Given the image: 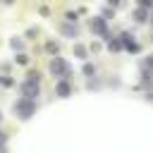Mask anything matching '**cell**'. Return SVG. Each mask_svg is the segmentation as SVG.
I'll return each mask as SVG.
<instances>
[{"mask_svg":"<svg viewBox=\"0 0 153 153\" xmlns=\"http://www.w3.org/2000/svg\"><path fill=\"white\" fill-rule=\"evenodd\" d=\"M14 112L19 120H29L33 112H36V100H26V98H19L14 103Z\"/></svg>","mask_w":153,"mask_h":153,"instance_id":"6da1fadb","label":"cell"},{"mask_svg":"<svg viewBox=\"0 0 153 153\" xmlns=\"http://www.w3.org/2000/svg\"><path fill=\"white\" fill-rule=\"evenodd\" d=\"M50 72H53L55 76H65V81H69V76H72V69H69V65H67L62 57H55V60L50 62Z\"/></svg>","mask_w":153,"mask_h":153,"instance_id":"7a4b0ae2","label":"cell"},{"mask_svg":"<svg viewBox=\"0 0 153 153\" xmlns=\"http://www.w3.org/2000/svg\"><path fill=\"white\" fill-rule=\"evenodd\" d=\"M19 88H22V96H24L26 100H36V96L41 93V84H38V81H29V79L22 81Z\"/></svg>","mask_w":153,"mask_h":153,"instance_id":"3957f363","label":"cell"},{"mask_svg":"<svg viewBox=\"0 0 153 153\" xmlns=\"http://www.w3.org/2000/svg\"><path fill=\"white\" fill-rule=\"evenodd\" d=\"M91 26H93V31H96V33H100V36H108V24H105V19H103V17H96Z\"/></svg>","mask_w":153,"mask_h":153,"instance_id":"277c9868","label":"cell"},{"mask_svg":"<svg viewBox=\"0 0 153 153\" xmlns=\"http://www.w3.org/2000/svg\"><path fill=\"white\" fill-rule=\"evenodd\" d=\"M55 93L60 96V98H67L69 93H72V86H69V81H57V86H55Z\"/></svg>","mask_w":153,"mask_h":153,"instance_id":"5b68a950","label":"cell"},{"mask_svg":"<svg viewBox=\"0 0 153 153\" xmlns=\"http://www.w3.org/2000/svg\"><path fill=\"white\" fill-rule=\"evenodd\" d=\"M60 31H62L65 36H69V38H74V36H76V29H74V26H69V24H60Z\"/></svg>","mask_w":153,"mask_h":153,"instance_id":"8992f818","label":"cell"},{"mask_svg":"<svg viewBox=\"0 0 153 153\" xmlns=\"http://www.w3.org/2000/svg\"><path fill=\"white\" fill-rule=\"evenodd\" d=\"M108 48H110L112 53H115V50H122V38H115V41H110V45H108Z\"/></svg>","mask_w":153,"mask_h":153,"instance_id":"52a82bcc","label":"cell"},{"mask_svg":"<svg viewBox=\"0 0 153 153\" xmlns=\"http://www.w3.org/2000/svg\"><path fill=\"white\" fill-rule=\"evenodd\" d=\"M134 17H136V22H146V17H148V14H146V10H141V7H139V10L134 12Z\"/></svg>","mask_w":153,"mask_h":153,"instance_id":"ba28073f","label":"cell"},{"mask_svg":"<svg viewBox=\"0 0 153 153\" xmlns=\"http://www.w3.org/2000/svg\"><path fill=\"white\" fill-rule=\"evenodd\" d=\"M74 55H76V57H86V48L76 43V45H74Z\"/></svg>","mask_w":153,"mask_h":153,"instance_id":"9c48e42d","label":"cell"},{"mask_svg":"<svg viewBox=\"0 0 153 153\" xmlns=\"http://www.w3.org/2000/svg\"><path fill=\"white\" fill-rule=\"evenodd\" d=\"M84 74H86V76H91V74H96V67H93L91 62H86V65H84Z\"/></svg>","mask_w":153,"mask_h":153,"instance_id":"30bf717a","label":"cell"},{"mask_svg":"<svg viewBox=\"0 0 153 153\" xmlns=\"http://www.w3.org/2000/svg\"><path fill=\"white\" fill-rule=\"evenodd\" d=\"M10 43H12V48H14V50H22V48H24V41H22V38H19V41H17V38H12Z\"/></svg>","mask_w":153,"mask_h":153,"instance_id":"8fae6325","label":"cell"},{"mask_svg":"<svg viewBox=\"0 0 153 153\" xmlns=\"http://www.w3.org/2000/svg\"><path fill=\"white\" fill-rule=\"evenodd\" d=\"M14 62H17V65H26V62H29V57H26L24 53H19V55L14 57Z\"/></svg>","mask_w":153,"mask_h":153,"instance_id":"7c38bea8","label":"cell"},{"mask_svg":"<svg viewBox=\"0 0 153 153\" xmlns=\"http://www.w3.org/2000/svg\"><path fill=\"white\" fill-rule=\"evenodd\" d=\"M146 65H148V67H151V69H153V55H151V57H148V62H146Z\"/></svg>","mask_w":153,"mask_h":153,"instance_id":"4fadbf2b","label":"cell"},{"mask_svg":"<svg viewBox=\"0 0 153 153\" xmlns=\"http://www.w3.org/2000/svg\"><path fill=\"white\" fill-rule=\"evenodd\" d=\"M0 141H5V134H2V131H0Z\"/></svg>","mask_w":153,"mask_h":153,"instance_id":"5bb4252c","label":"cell"},{"mask_svg":"<svg viewBox=\"0 0 153 153\" xmlns=\"http://www.w3.org/2000/svg\"><path fill=\"white\" fill-rule=\"evenodd\" d=\"M151 22H153V14H151Z\"/></svg>","mask_w":153,"mask_h":153,"instance_id":"9a60e30c","label":"cell"},{"mask_svg":"<svg viewBox=\"0 0 153 153\" xmlns=\"http://www.w3.org/2000/svg\"><path fill=\"white\" fill-rule=\"evenodd\" d=\"M0 120H2V112H0Z\"/></svg>","mask_w":153,"mask_h":153,"instance_id":"2e32d148","label":"cell"}]
</instances>
